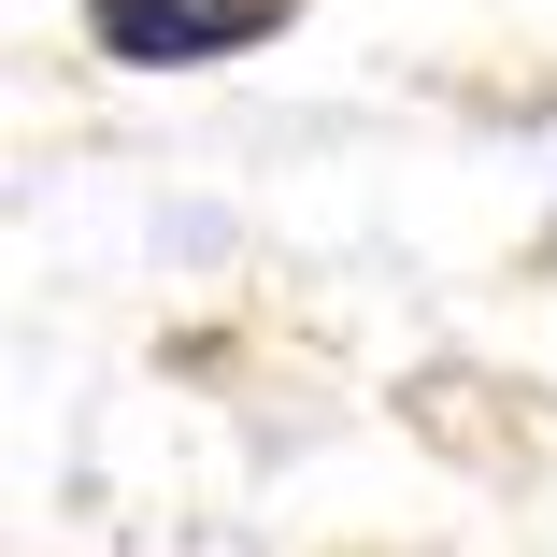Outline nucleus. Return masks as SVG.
I'll use <instances>...</instances> for the list:
<instances>
[{"mask_svg": "<svg viewBox=\"0 0 557 557\" xmlns=\"http://www.w3.org/2000/svg\"><path fill=\"white\" fill-rule=\"evenodd\" d=\"M300 15V0H100V58H129V72H186V58H244Z\"/></svg>", "mask_w": 557, "mask_h": 557, "instance_id": "f257e3e1", "label": "nucleus"}]
</instances>
